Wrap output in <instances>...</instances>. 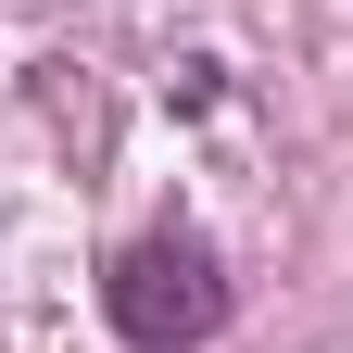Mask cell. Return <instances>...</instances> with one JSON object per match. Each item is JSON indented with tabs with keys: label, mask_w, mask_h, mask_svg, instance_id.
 <instances>
[{
	"label": "cell",
	"mask_w": 353,
	"mask_h": 353,
	"mask_svg": "<svg viewBox=\"0 0 353 353\" xmlns=\"http://www.w3.org/2000/svg\"><path fill=\"white\" fill-rule=\"evenodd\" d=\"M101 316H114L126 353H202L228 328V265H214V240H190V228L126 240L101 265Z\"/></svg>",
	"instance_id": "6da1fadb"
}]
</instances>
